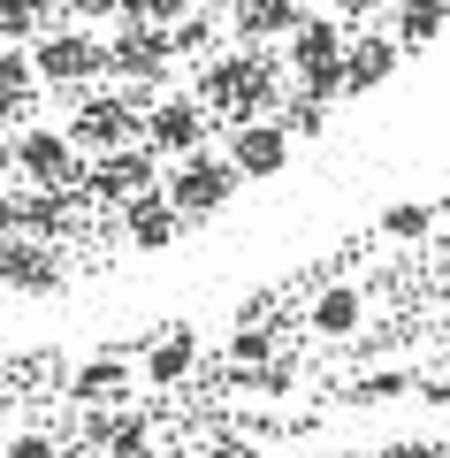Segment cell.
Wrapping results in <instances>:
<instances>
[{"mask_svg": "<svg viewBox=\"0 0 450 458\" xmlns=\"http://www.w3.org/2000/svg\"><path fill=\"white\" fill-rule=\"evenodd\" d=\"M123 390H130V360H123V352H99V360H84L77 375H69V397L92 405V412H107Z\"/></svg>", "mask_w": 450, "mask_h": 458, "instance_id": "17", "label": "cell"}, {"mask_svg": "<svg viewBox=\"0 0 450 458\" xmlns=\"http://www.w3.org/2000/svg\"><path fill=\"white\" fill-rule=\"evenodd\" d=\"M161 199L183 214V222H214V214H222L229 199H237V168H229L222 153L207 146V153H191V161H176V168H168Z\"/></svg>", "mask_w": 450, "mask_h": 458, "instance_id": "7", "label": "cell"}, {"mask_svg": "<svg viewBox=\"0 0 450 458\" xmlns=\"http://www.w3.org/2000/svg\"><path fill=\"white\" fill-rule=\"evenodd\" d=\"M0 458H62V451H54V436H31V428H23V436L8 443Z\"/></svg>", "mask_w": 450, "mask_h": 458, "instance_id": "28", "label": "cell"}, {"mask_svg": "<svg viewBox=\"0 0 450 458\" xmlns=\"http://www.w3.org/2000/svg\"><path fill=\"white\" fill-rule=\"evenodd\" d=\"M336 458H367V451H336Z\"/></svg>", "mask_w": 450, "mask_h": 458, "instance_id": "34", "label": "cell"}, {"mask_svg": "<svg viewBox=\"0 0 450 458\" xmlns=\"http://www.w3.org/2000/svg\"><path fill=\"white\" fill-rule=\"evenodd\" d=\"M404 62V47L389 31H367V38H344V92H374V84H389Z\"/></svg>", "mask_w": 450, "mask_h": 458, "instance_id": "13", "label": "cell"}, {"mask_svg": "<svg viewBox=\"0 0 450 458\" xmlns=\"http://www.w3.org/2000/svg\"><path fill=\"white\" fill-rule=\"evenodd\" d=\"M428 397H435V405H450V367H443V375L428 382Z\"/></svg>", "mask_w": 450, "mask_h": 458, "instance_id": "32", "label": "cell"}, {"mask_svg": "<svg viewBox=\"0 0 450 458\" xmlns=\"http://www.w3.org/2000/svg\"><path fill=\"white\" fill-rule=\"evenodd\" d=\"M0 291H62V252L38 237H8L0 245Z\"/></svg>", "mask_w": 450, "mask_h": 458, "instance_id": "11", "label": "cell"}, {"mask_svg": "<svg viewBox=\"0 0 450 458\" xmlns=\"http://www.w3.org/2000/svg\"><path fill=\"white\" fill-rule=\"evenodd\" d=\"M290 77L275 69L267 47H237V54H207L191 77V99L207 114H229V123H275V107H283Z\"/></svg>", "mask_w": 450, "mask_h": 458, "instance_id": "1", "label": "cell"}, {"mask_svg": "<svg viewBox=\"0 0 450 458\" xmlns=\"http://www.w3.org/2000/svg\"><path fill=\"white\" fill-rule=\"evenodd\" d=\"M145 138V114H138V99L130 92H84L77 99V114H69V146L92 161V153H123V146H138Z\"/></svg>", "mask_w": 450, "mask_h": 458, "instance_id": "5", "label": "cell"}, {"mask_svg": "<svg viewBox=\"0 0 450 458\" xmlns=\"http://www.w3.org/2000/svg\"><path fill=\"white\" fill-rule=\"evenodd\" d=\"M229 360H237V375L267 367V360H275V328H267V321H244L237 336H229Z\"/></svg>", "mask_w": 450, "mask_h": 458, "instance_id": "23", "label": "cell"}, {"mask_svg": "<svg viewBox=\"0 0 450 458\" xmlns=\"http://www.w3.org/2000/svg\"><path fill=\"white\" fill-rule=\"evenodd\" d=\"M374 458H450V443H435V436H397V443H382Z\"/></svg>", "mask_w": 450, "mask_h": 458, "instance_id": "26", "label": "cell"}, {"mask_svg": "<svg viewBox=\"0 0 450 458\" xmlns=\"http://www.w3.org/2000/svg\"><path fill=\"white\" fill-rule=\"evenodd\" d=\"M8 168H16V146H8V138H0V176H8Z\"/></svg>", "mask_w": 450, "mask_h": 458, "instance_id": "33", "label": "cell"}, {"mask_svg": "<svg viewBox=\"0 0 450 458\" xmlns=\"http://www.w3.org/2000/svg\"><path fill=\"white\" fill-rule=\"evenodd\" d=\"M77 191L99 199V207H130V199L161 191V176H153V153L145 146H123V153H92L84 176H77Z\"/></svg>", "mask_w": 450, "mask_h": 458, "instance_id": "8", "label": "cell"}, {"mask_svg": "<svg viewBox=\"0 0 450 458\" xmlns=\"http://www.w3.org/2000/svg\"><path fill=\"white\" fill-rule=\"evenodd\" d=\"M207 458H267V451L252 436H222V443H207Z\"/></svg>", "mask_w": 450, "mask_h": 458, "instance_id": "29", "label": "cell"}, {"mask_svg": "<svg viewBox=\"0 0 450 458\" xmlns=\"http://www.w3.org/2000/svg\"><path fill=\"white\" fill-rule=\"evenodd\" d=\"M382 16H389V38H397V47L412 54V47H428V38H443L450 0H389Z\"/></svg>", "mask_w": 450, "mask_h": 458, "instance_id": "19", "label": "cell"}, {"mask_svg": "<svg viewBox=\"0 0 450 458\" xmlns=\"http://www.w3.org/2000/svg\"><path fill=\"white\" fill-rule=\"evenodd\" d=\"M199 8H207V0H145V23H183V16H199Z\"/></svg>", "mask_w": 450, "mask_h": 458, "instance_id": "27", "label": "cell"}, {"mask_svg": "<svg viewBox=\"0 0 450 458\" xmlns=\"http://www.w3.org/2000/svg\"><path fill=\"white\" fill-rule=\"evenodd\" d=\"M313 8L306 0H229V23H237L244 47H267V38H290L298 23H306Z\"/></svg>", "mask_w": 450, "mask_h": 458, "instance_id": "14", "label": "cell"}, {"mask_svg": "<svg viewBox=\"0 0 450 458\" xmlns=\"http://www.w3.org/2000/svg\"><path fill=\"white\" fill-rule=\"evenodd\" d=\"M47 23H62V0H0V47H31Z\"/></svg>", "mask_w": 450, "mask_h": 458, "instance_id": "21", "label": "cell"}, {"mask_svg": "<svg viewBox=\"0 0 450 458\" xmlns=\"http://www.w3.org/2000/svg\"><path fill=\"white\" fill-rule=\"evenodd\" d=\"M428 229H435V207H428V199H397V207L382 214V237H397V245H420Z\"/></svg>", "mask_w": 450, "mask_h": 458, "instance_id": "22", "label": "cell"}, {"mask_svg": "<svg viewBox=\"0 0 450 458\" xmlns=\"http://www.w3.org/2000/svg\"><path fill=\"white\" fill-rule=\"evenodd\" d=\"M207 138H214V114L199 107L191 92H161V99H145V138L138 146L153 153V161H191V153H207Z\"/></svg>", "mask_w": 450, "mask_h": 458, "instance_id": "6", "label": "cell"}, {"mask_svg": "<svg viewBox=\"0 0 450 458\" xmlns=\"http://www.w3.org/2000/svg\"><path fill=\"white\" fill-rule=\"evenodd\" d=\"M222 161L237 168V183H244V176H283V168H290L283 123H237V131H229V146H222Z\"/></svg>", "mask_w": 450, "mask_h": 458, "instance_id": "10", "label": "cell"}, {"mask_svg": "<svg viewBox=\"0 0 450 458\" xmlns=\"http://www.w3.org/2000/svg\"><path fill=\"white\" fill-rule=\"evenodd\" d=\"M382 8H389V0H336V8H328V16L344 23V16H382Z\"/></svg>", "mask_w": 450, "mask_h": 458, "instance_id": "30", "label": "cell"}, {"mask_svg": "<svg viewBox=\"0 0 450 458\" xmlns=\"http://www.w3.org/2000/svg\"><path fill=\"white\" fill-rule=\"evenodd\" d=\"M31 77L54 92H99L107 77V38H92L84 23H47L31 38Z\"/></svg>", "mask_w": 450, "mask_h": 458, "instance_id": "3", "label": "cell"}, {"mask_svg": "<svg viewBox=\"0 0 450 458\" xmlns=\"http://www.w3.org/2000/svg\"><path fill=\"white\" fill-rule=\"evenodd\" d=\"M16 146V168H23V183L31 191H77V176H84V153L69 146V131H16L8 138Z\"/></svg>", "mask_w": 450, "mask_h": 458, "instance_id": "9", "label": "cell"}, {"mask_svg": "<svg viewBox=\"0 0 450 458\" xmlns=\"http://www.w3.org/2000/svg\"><path fill=\"white\" fill-rule=\"evenodd\" d=\"M8 237H23L16 229V191H0V245H8Z\"/></svg>", "mask_w": 450, "mask_h": 458, "instance_id": "31", "label": "cell"}, {"mask_svg": "<svg viewBox=\"0 0 450 458\" xmlns=\"http://www.w3.org/2000/svg\"><path fill=\"white\" fill-rule=\"evenodd\" d=\"M99 443H107V458H145V451H153V428H145L138 412H123V420H107Z\"/></svg>", "mask_w": 450, "mask_h": 458, "instance_id": "25", "label": "cell"}, {"mask_svg": "<svg viewBox=\"0 0 450 458\" xmlns=\"http://www.w3.org/2000/svg\"><path fill=\"white\" fill-rule=\"evenodd\" d=\"M191 367H199V328H191V321H168L161 336L145 344V382H153V390L191 382Z\"/></svg>", "mask_w": 450, "mask_h": 458, "instance_id": "12", "label": "cell"}, {"mask_svg": "<svg viewBox=\"0 0 450 458\" xmlns=\"http://www.w3.org/2000/svg\"><path fill=\"white\" fill-rule=\"evenodd\" d=\"M168 54H176V62H207V54H214V23H207V16L168 23Z\"/></svg>", "mask_w": 450, "mask_h": 458, "instance_id": "24", "label": "cell"}, {"mask_svg": "<svg viewBox=\"0 0 450 458\" xmlns=\"http://www.w3.org/2000/svg\"><path fill=\"white\" fill-rule=\"evenodd\" d=\"M176 69V54H168V31L161 23H115V38H107V77H123V92L138 99V114H145V99H161V77Z\"/></svg>", "mask_w": 450, "mask_h": 458, "instance_id": "4", "label": "cell"}, {"mask_svg": "<svg viewBox=\"0 0 450 458\" xmlns=\"http://www.w3.org/2000/svg\"><path fill=\"white\" fill-rule=\"evenodd\" d=\"M31 47H0V138L31 123Z\"/></svg>", "mask_w": 450, "mask_h": 458, "instance_id": "16", "label": "cell"}, {"mask_svg": "<svg viewBox=\"0 0 450 458\" xmlns=\"http://www.w3.org/2000/svg\"><path fill=\"white\" fill-rule=\"evenodd\" d=\"M123 229H130V245H138V252H161V245H176V237H183V214L168 207L161 191H145V199H130V207H123Z\"/></svg>", "mask_w": 450, "mask_h": 458, "instance_id": "15", "label": "cell"}, {"mask_svg": "<svg viewBox=\"0 0 450 458\" xmlns=\"http://www.w3.org/2000/svg\"><path fill=\"white\" fill-rule=\"evenodd\" d=\"M344 38H352V31H344L336 16H306V23H298V31L283 38V47H290V62H283L290 92L336 107V99H344Z\"/></svg>", "mask_w": 450, "mask_h": 458, "instance_id": "2", "label": "cell"}, {"mask_svg": "<svg viewBox=\"0 0 450 458\" xmlns=\"http://www.w3.org/2000/svg\"><path fill=\"white\" fill-rule=\"evenodd\" d=\"M306 321H313V336H328V344H344V336H352L359 321H367V298H359L352 283H328V291L313 298V313H306Z\"/></svg>", "mask_w": 450, "mask_h": 458, "instance_id": "20", "label": "cell"}, {"mask_svg": "<svg viewBox=\"0 0 450 458\" xmlns=\"http://www.w3.org/2000/svg\"><path fill=\"white\" fill-rule=\"evenodd\" d=\"M69 222H77V191H31V183L16 191V229H31L38 245H47V237H62Z\"/></svg>", "mask_w": 450, "mask_h": 458, "instance_id": "18", "label": "cell"}]
</instances>
